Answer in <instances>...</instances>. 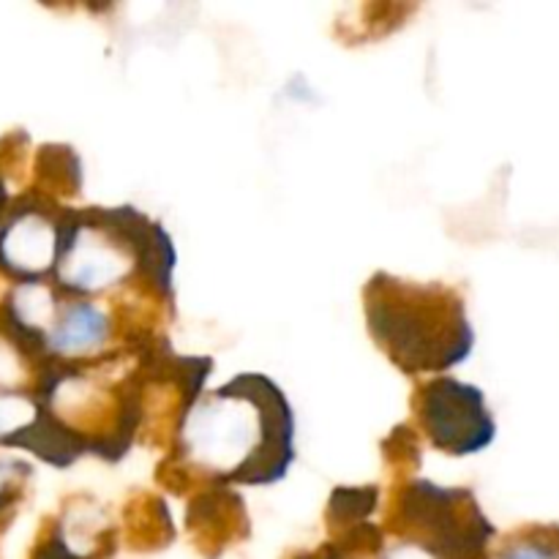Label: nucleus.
<instances>
[{
    "mask_svg": "<svg viewBox=\"0 0 559 559\" xmlns=\"http://www.w3.org/2000/svg\"><path fill=\"white\" fill-rule=\"evenodd\" d=\"M183 442L224 480L273 484L293 462V415L265 377H238L191 407Z\"/></svg>",
    "mask_w": 559,
    "mask_h": 559,
    "instance_id": "f257e3e1",
    "label": "nucleus"
},
{
    "mask_svg": "<svg viewBox=\"0 0 559 559\" xmlns=\"http://www.w3.org/2000/svg\"><path fill=\"white\" fill-rule=\"evenodd\" d=\"M366 311L377 342L407 371L448 369L473 347L462 304L448 289L380 276L366 293Z\"/></svg>",
    "mask_w": 559,
    "mask_h": 559,
    "instance_id": "f03ea898",
    "label": "nucleus"
},
{
    "mask_svg": "<svg viewBox=\"0 0 559 559\" xmlns=\"http://www.w3.org/2000/svg\"><path fill=\"white\" fill-rule=\"evenodd\" d=\"M424 420L431 440L456 456L484 451L497 431L484 393L456 380H437L426 388Z\"/></svg>",
    "mask_w": 559,
    "mask_h": 559,
    "instance_id": "7ed1b4c3",
    "label": "nucleus"
},
{
    "mask_svg": "<svg viewBox=\"0 0 559 559\" xmlns=\"http://www.w3.org/2000/svg\"><path fill=\"white\" fill-rule=\"evenodd\" d=\"M134 240L102 233L93 224H76L58 246V276L69 289L98 293L112 287L129 273Z\"/></svg>",
    "mask_w": 559,
    "mask_h": 559,
    "instance_id": "20e7f679",
    "label": "nucleus"
},
{
    "mask_svg": "<svg viewBox=\"0 0 559 559\" xmlns=\"http://www.w3.org/2000/svg\"><path fill=\"white\" fill-rule=\"evenodd\" d=\"M58 235L44 216L27 213L14 218L0 240V257L9 267L20 273H41L58 257Z\"/></svg>",
    "mask_w": 559,
    "mask_h": 559,
    "instance_id": "39448f33",
    "label": "nucleus"
},
{
    "mask_svg": "<svg viewBox=\"0 0 559 559\" xmlns=\"http://www.w3.org/2000/svg\"><path fill=\"white\" fill-rule=\"evenodd\" d=\"M109 320L93 304H74L49 331V347L60 355L93 353L107 342Z\"/></svg>",
    "mask_w": 559,
    "mask_h": 559,
    "instance_id": "423d86ee",
    "label": "nucleus"
},
{
    "mask_svg": "<svg viewBox=\"0 0 559 559\" xmlns=\"http://www.w3.org/2000/svg\"><path fill=\"white\" fill-rule=\"evenodd\" d=\"M14 314L22 328H47L55 314V300L44 284H22L14 293Z\"/></svg>",
    "mask_w": 559,
    "mask_h": 559,
    "instance_id": "0eeeda50",
    "label": "nucleus"
},
{
    "mask_svg": "<svg viewBox=\"0 0 559 559\" xmlns=\"http://www.w3.org/2000/svg\"><path fill=\"white\" fill-rule=\"evenodd\" d=\"M491 559H559V530H535Z\"/></svg>",
    "mask_w": 559,
    "mask_h": 559,
    "instance_id": "6e6552de",
    "label": "nucleus"
},
{
    "mask_svg": "<svg viewBox=\"0 0 559 559\" xmlns=\"http://www.w3.org/2000/svg\"><path fill=\"white\" fill-rule=\"evenodd\" d=\"M36 418V409L22 396H0V437L25 431Z\"/></svg>",
    "mask_w": 559,
    "mask_h": 559,
    "instance_id": "1a4fd4ad",
    "label": "nucleus"
},
{
    "mask_svg": "<svg viewBox=\"0 0 559 559\" xmlns=\"http://www.w3.org/2000/svg\"><path fill=\"white\" fill-rule=\"evenodd\" d=\"M374 489H347L338 491L333 497V516H338L342 522H353V519H364L366 513L374 508Z\"/></svg>",
    "mask_w": 559,
    "mask_h": 559,
    "instance_id": "9d476101",
    "label": "nucleus"
},
{
    "mask_svg": "<svg viewBox=\"0 0 559 559\" xmlns=\"http://www.w3.org/2000/svg\"><path fill=\"white\" fill-rule=\"evenodd\" d=\"M385 559H440L435 549L429 546H418V544H404V546H393L388 551Z\"/></svg>",
    "mask_w": 559,
    "mask_h": 559,
    "instance_id": "9b49d317",
    "label": "nucleus"
},
{
    "mask_svg": "<svg viewBox=\"0 0 559 559\" xmlns=\"http://www.w3.org/2000/svg\"><path fill=\"white\" fill-rule=\"evenodd\" d=\"M16 377H20V360L11 353V347H5V344L0 342V385H3V382H14Z\"/></svg>",
    "mask_w": 559,
    "mask_h": 559,
    "instance_id": "f8f14e48",
    "label": "nucleus"
}]
</instances>
